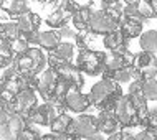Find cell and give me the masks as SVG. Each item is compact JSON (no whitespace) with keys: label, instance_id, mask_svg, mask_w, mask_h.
I'll use <instances>...</instances> for the list:
<instances>
[{"label":"cell","instance_id":"obj_1","mask_svg":"<svg viewBox=\"0 0 157 140\" xmlns=\"http://www.w3.org/2000/svg\"><path fill=\"white\" fill-rule=\"evenodd\" d=\"M122 96L124 94H122L121 84L108 78H103L101 81H98L90 91L91 104L98 111H114L116 104L119 102Z\"/></svg>","mask_w":157,"mask_h":140},{"label":"cell","instance_id":"obj_2","mask_svg":"<svg viewBox=\"0 0 157 140\" xmlns=\"http://www.w3.org/2000/svg\"><path fill=\"white\" fill-rule=\"evenodd\" d=\"M48 63V56L43 53V50L38 46H32L25 53L18 54L15 58L13 66L20 74L25 76H38L45 71V66Z\"/></svg>","mask_w":157,"mask_h":140},{"label":"cell","instance_id":"obj_3","mask_svg":"<svg viewBox=\"0 0 157 140\" xmlns=\"http://www.w3.org/2000/svg\"><path fill=\"white\" fill-rule=\"evenodd\" d=\"M76 66L83 74L99 76L106 69V53L96 50H79L76 56Z\"/></svg>","mask_w":157,"mask_h":140},{"label":"cell","instance_id":"obj_4","mask_svg":"<svg viewBox=\"0 0 157 140\" xmlns=\"http://www.w3.org/2000/svg\"><path fill=\"white\" fill-rule=\"evenodd\" d=\"M65 109L66 107L63 104H60V102H55V101H45L43 104H40L35 109V112L30 116L28 122L36 124L40 127H50L63 112H65Z\"/></svg>","mask_w":157,"mask_h":140},{"label":"cell","instance_id":"obj_5","mask_svg":"<svg viewBox=\"0 0 157 140\" xmlns=\"http://www.w3.org/2000/svg\"><path fill=\"white\" fill-rule=\"evenodd\" d=\"M35 89H23L18 94L13 97V101L10 102V112L18 114V116L25 117L28 120L30 116L35 112V109L38 107V96H36Z\"/></svg>","mask_w":157,"mask_h":140},{"label":"cell","instance_id":"obj_6","mask_svg":"<svg viewBox=\"0 0 157 140\" xmlns=\"http://www.w3.org/2000/svg\"><path fill=\"white\" fill-rule=\"evenodd\" d=\"M25 125H27V119L25 117L8 111H2V120H0L2 140H18Z\"/></svg>","mask_w":157,"mask_h":140},{"label":"cell","instance_id":"obj_7","mask_svg":"<svg viewBox=\"0 0 157 140\" xmlns=\"http://www.w3.org/2000/svg\"><path fill=\"white\" fill-rule=\"evenodd\" d=\"M119 28V22H117L114 17H111L104 8L101 10H94V13L91 17V22H90V31L93 35H108V33L114 31V30Z\"/></svg>","mask_w":157,"mask_h":140},{"label":"cell","instance_id":"obj_8","mask_svg":"<svg viewBox=\"0 0 157 140\" xmlns=\"http://www.w3.org/2000/svg\"><path fill=\"white\" fill-rule=\"evenodd\" d=\"M75 43L70 41H61L58 48L48 53V68H60L63 64H73L75 61Z\"/></svg>","mask_w":157,"mask_h":140},{"label":"cell","instance_id":"obj_9","mask_svg":"<svg viewBox=\"0 0 157 140\" xmlns=\"http://www.w3.org/2000/svg\"><path fill=\"white\" fill-rule=\"evenodd\" d=\"M134 68L137 69V73L141 74V78L144 81L155 79V76H157V56L141 50V53H137L134 58Z\"/></svg>","mask_w":157,"mask_h":140},{"label":"cell","instance_id":"obj_10","mask_svg":"<svg viewBox=\"0 0 157 140\" xmlns=\"http://www.w3.org/2000/svg\"><path fill=\"white\" fill-rule=\"evenodd\" d=\"M134 58H136V54L131 51H126V53H111L109 51V53H106V69L103 73V78L111 79L113 73L122 69V68L134 64Z\"/></svg>","mask_w":157,"mask_h":140},{"label":"cell","instance_id":"obj_11","mask_svg":"<svg viewBox=\"0 0 157 140\" xmlns=\"http://www.w3.org/2000/svg\"><path fill=\"white\" fill-rule=\"evenodd\" d=\"M58 81H60V76H58L56 69L46 68L43 73L38 76V86H36L38 94L43 97L45 101H52L53 94H55V89L58 86Z\"/></svg>","mask_w":157,"mask_h":140},{"label":"cell","instance_id":"obj_12","mask_svg":"<svg viewBox=\"0 0 157 140\" xmlns=\"http://www.w3.org/2000/svg\"><path fill=\"white\" fill-rule=\"evenodd\" d=\"M65 107L75 114H84L90 107H93L90 94H84L81 89L71 87L65 97Z\"/></svg>","mask_w":157,"mask_h":140},{"label":"cell","instance_id":"obj_13","mask_svg":"<svg viewBox=\"0 0 157 140\" xmlns=\"http://www.w3.org/2000/svg\"><path fill=\"white\" fill-rule=\"evenodd\" d=\"M27 38V36H25ZM30 41V45H35L41 50H46V51H53L55 48H58L61 43V36L58 30H46V31H38L35 35H32L30 38H27Z\"/></svg>","mask_w":157,"mask_h":140},{"label":"cell","instance_id":"obj_14","mask_svg":"<svg viewBox=\"0 0 157 140\" xmlns=\"http://www.w3.org/2000/svg\"><path fill=\"white\" fill-rule=\"evenodd\" d=\"M96 120H98L99 132L104 135H113V134L119 132L121 127H122L121 120L117 119L114 111H99L96 116Z\"/></svg>","mask_w":157,"mask_h":140},{"label":"cell","instance_id":"obj_15","mask_svg":"<svg viewBox=\"0 0 157 140\" xmlns=\"http://www.w3.org/2000/svg\"><path fill=\"white\" fill-rule=\"evenodd\" d=\"M103 45L111 53H126L129 51V38L121 31L119 28L103 36Z\"/></svg>","mask_w":157,"mask_h":140},{"label":"cell","instance_id":"obj_16","mask_svg":"<svg viewBox=\"0 0 157 140\" xmlns=\"http://www.w3.org/2000/svg\"><path fill=\"white\" fill-rule=\"evenodd\" d=\"M99 132L98 129V120L96 116L91 114H79L75 119V134H78L81 138H88L91 135H94Z\"/></svg>","mask_w":157,"mask_h":140},{"label":"cell","instance_id":"obj_17","mask_svg":"<svg viewBox=\"0 0 157 140\" xmlns=\"http://www.w3.org/2000/svg\"><path fill=\"white\" fill-rule=\"evenodd\" d=\"M56 73H58V76H60V79L66 81L71 87L83 89L84 78H83V73L78 69L76 64H63L60 68H56Z\"/></svg>","mask_w":157,"mask_h":140},{"label":"cell","instance_id":"obj_18","mask_svg":"<svg viewBox=\"0 0 157 140\" xmlns=\"http://www.w3.org/2000/svg\"><path fill=\"white\" fill-rule=\"evenodd\" d=\"M15 22H17V25H18L22 36L30 38L32 35L38 33V28H40V25H41V18H40V15H38V13L30 12V13H27V15L20 17V18H17Z\"/></svg>","mask_w":157,"mask_h":140},{"label":"cell","instance_id":"obj_19","mask_svg":"<svg viewBox=\"0 0 157 140\" xmlns=\"http://www.w3.org/2000/svg\"><path fill=\"white\" fill-rule=\"evenodd\" d=\"M94 13L91 5H81L76 10V13L71 18V25L78 30V31H88L90 30V22H91V17Z\"/></svg>","mask_w":157,"mask_h":140},{"label":"cell","instance_id":"obj_20","mask_svg":"<svg viewBox=\"0 0 157 140\" xmlns=\"http://www.w3.org/2000/svg\"><path fill=\"white\" fill-rule=\"evenodd\" d=\"M142 22L139 20H132V18H127V17H122L121 23H119V30L126 35V38L132 40V38H139L142 35Z\"/></svg>","mask_w":157,"mask_h":140},{"label":"cell","instance_id":"obj_21","mask_svg":"<svg viewBox=\"0 0 157 140\" xmlns=\"http://www.w3.org/2000/svg\"><path fill=\"white\" fill-rule=\"evenodd\" d=\"M50 130L52 134H70V132H75V119L70 116V114L63 112L56 120L50 125Z\"/></svg>","mask_w":157,"mask_h":140},{"label":"cell","instance_id":"obj_22","mask_svg":"<svg viewBox=\"0 0 157 140\" xmlns=\"http://www.w3.org/2000/svg\"><path fill=\"white\" fill-rule=\"evenodd\" d=\"M7 10V13L10 18H20V17L27 15L32 12V7H30V0H12L7 7H3Z\"/></svg>","mask_w":157,"mask_h":140},{"label":"cell","instance_id":"obj_23","mask_svg":"<svg viewBox=\"0 0 157 140\" xmlns=\"http://www.w3.org/2000/svg\"><path fill=\"white\" fill-rule=\"evenodd\" d=\"M111 79H114V81L119 83V84H131V83L139 81V79H142V78H141V74L137 73V69L134 68V64H131L127 68H122V69L116 71V73H113Z\"/></svg>","mask_w":157,"mask_h":140},{"label":"cell","instance_id":"obj_24","mask_svg":"<svg viewBox=\"0 0 157 140\" xmlns=\"http://www.w3.org/2000/svg\"><path fill=\"white\" fill-rule=\"evenodd\" d=\"M139 46L142 51L157 54V30H147L139 36Z\"/></svg>","mask_w":157,"mask_h":140},{"label":"cell","instance_id":"obj_25","mask_svg":"<svg viewBox=\"0 0 157 140\" xmlns=\"http://www.w3.org/2000/svg\"><path fill=\"white\" fill-rule=\"evenodd\" d=\"M71 20V17L66 13L65 10H61L60 7L56 8L55 12H52L50 15H46V25L50 28H63L65 25H68V22Z\"/></svg>","mask_w":157,"mask_h":140},{"label":"cell","instance_id":"obj_26","mask_svg":"<svg viewBox=\"0 0 157 140\" xmlns=\"http://www.w3.org/2000/svg\"><path fill=\"white\" fill-rule=\"evenodd\" d=\"M15 58H17V54L12 50L10 41L2 40V45H0V66H2V69H5V68L13 64Z\"/></svg>","mask_w":157,"mask_h":140},{"label":"cell","instance_id":"obj_27","mask_svg":"<svg viewBox=\"0 0 157 140\" xmlns=\"http://www.w3.org/2000/svg\"><path fill=\"white\" fill-rule=\"evenodd\" d=\"M0 35H2V40L13 41L18 36H22V33H20V28L17 25V22L8 20V22H2V25H0Z\"/></svg>","mask_w":157,"mask_h":140},{"label":"cell","instance_id":"obj_28","mask_svg":"<svg viewBox=\"0 0 157 140\" xmlns=\"http://www.w3.org/2000/svg\"><path fill=\"white\" fill-rule=\"evenodd\" d=\"M43 134L40 132L36 124H32V122L27 120V125H25L23 132L20 134V138L18 140H41Z\"/></svg>","mask_w":157,"mask_h":140},{"label":"cell","instance_id":"obj_29","mask_svg":"<svg viewBox=\"0 0 157 140\" xmlns=\"http://www.w3.org/2000/svg\"><path fill=\"white\" fill-rule=\"evenodd\" d=\"M142 92L147 101H157V79H147V81H144Z\"/></svg>","mask_w":157,"mask_h":140},{"label":"cell","instance_id":"obj_30","mask_svg":"<svg viewBox=\"0 0 157 140\" xmlns=\"http://www.w3.org/2000/svg\"><path fill=\"white\" fill-rule=\"evenodd\" d=\"M10 46H12V50H13V53L17 54V56H18V54H22V53H25L27 50L32 48L30 41H28L25 36H18L17 40L10 41Z\"/></svg>","mask_w":157,"mask_h":140},{"label":"cell","instance_id":"obj_31","mask_svg":"<svg viewBox=\"0 0 157 140\" xmlns=\"http://www.w3.org/2000/svg\"><path fill=\"white\" fill-rule=\"evenodd\" d=\"M124 17L127 18H132V20H139V22H146V18L142 17L141 10H139L137 3H132V5H124Z\"/></svg>","mask_w":157,"mask_h":140},{"label":"cell","instance_id":"obj_32","mask_svg":"<svg viewBox=\"0 0 157 140\" xmlns=\"http://www.w3.org/2000/svg\"><path fill=\"white\" fill-rule=\"evenodd\" d=\"M142 125L146 127V129L157 130V105H155V107H151V109H149V114H147L146 120L142 122Z\"/></svg>","mask_w":157,"mask_h":140},{"label":"cell","instance_id":"obj_33","mask_svg":"<svg viewBox=\"0 0 157 140\" xmlns=\"http://www.w3.org/2000/svg\"><path fill=\"white\" fill-rule=\"evenodd\" d=\"M137 7H139V10H141V13H142V17H144L146 20L155 18V13H154V10H152L151 3L147 2V0H139Z\"/></svg>","mask_w":157,"mask_h":140},{"label":"cell","instance_id":"obj_34","mask_svg":"<svg viewBox=\"0 0 157 140\" xmlns=\"http://www.w3.org/2000/svg\"><path fill=\"white\" fill-rule=\"evenodd\" d=\"M60 31V36L61 40H76V36H78V30H76L75 27H70V25H65L63 28L58 30Z\"/></svg>","mask_w":157,"mask_h":140},{"label":"cell","instance_id":"obj_35","mask_svg":"<svg viewBox=\"0 0 157 140\" xmlns=\"http://www.w3.org/2000/svg\"><path fill=\"white\" fill-rule=\"evenodd\" d=\"M79 7H81V5H78L75 0H61V3H60V8H61V10H65L71 18H73V15L76 13V10H78Z\"/></svg>","mask_w":157,"mask_h":140},{"label":"cell","instance_id":"obj_36","mask_svg":"<svg viewBox=\"0 0 157 140\" xmlns=\"http://www.w3.org/2000/svg\"><path fill=\"white\" fill-rule=\"evenodd\" d=\"M136 134H132L131 130H119V132L108 135V140H134Z\"/></svg>","mask_w":157,"mask_h":140},{"label":"cell","instance_id":"obj_37","mask_svg":"<svg viewBox=\"0 0 157 140\" xmlns=\"http://www.w3.org/2000/svg\"><path fill=\"white\" fill-rule=\"evenodd\" d=\"M134 140H157V130L144 129V130H141V132L136 134Z\"/></svg>","mask_w":157,"mask_h":140},{"label":"cell","instance_id":"obj_38","mask_svg":"<svg viewBox=\"0 0 157 140\" xmlns=\"http://www.w3.org/2000/svg\"><path fill=\"white\" fill-rule=\"evenodd\" d=\"M83 140H108V137H104V134L98 132V134L91 135V137H88V138H83Z\"/></svg>","mask_w":157,"mask_h":140},{"label":"cell","instance_id":"obj_39","mask_svg":"<svg viewBox=\"0 0 157 140\" xmlns=\"http://www.w3.org/2000/svg\"><path fill=\"white\" fill-rule=\"evenodd\" d=\"M41 140H60V138H58L55 134H48V135H43V137H41Z\"/></svg>","mask_w":157,"mask_h":140},{"label":"cell","instance_id":"obj_40","mask_svg":"<svg viewBox=\"0 0 157 140\" xmlns=\"http://www.w3.org/2000/svg\"><path fill=\"white\" fill-rule=\"evenodd\" d=\"M147 2L151 3L152 10H154V13H155V17H157V0H147Z\"/></svg>","mask_w":157,"mask_h":140},{"label":"cell","instance_id":"obj_41","mask_svg":"<svg viewBox=\"0 0 157 140\" xmlns=\"http://www.w3.org/2000/svg\"><path fill=\"white\" fill-rule=\"evenodd\" d=\"M121 0H104L103 5H113V3H119Z\"/></svg>","mask_w":157,"mask_h":140},{"label":"cell","instance_id":"obj_42","mask_svg":"<svg viewBox=\"0 0 157 140\" xmlns=\"http://www.w3.org/2000/svg\"><path fill=\"white\" fill-rule=\"evenodd\" d=\"M124 5H132V3H139V0H122Z\"/></svg>","mask_w":157,"mask_h":140},{"label":"cell","instance_id":"obj_43","mask_svg":"<svg viewBox=\"0 0 157 140\" xmlns=\"http://www.w3.org/2000/svg\"><path fill=\"white\" fill-rule=\"evenodd\" d=\"M33 2H45V0H33Z\"/></svg>","mask_w":157,"mask_h":140},{"label":"cell","instance_id":"obj_44","mask_svg":"<svg viewBox=\"0 0 157 140\" xmlns=\"http://www.w3.org/2000/svg\"><path fill=\"white\" fill-rule=\"evenodd\" d=\"M103 2H104V0H101V3H103Z\"/></svg>","mask_w":157,"mask_h":140}]
</instances>
